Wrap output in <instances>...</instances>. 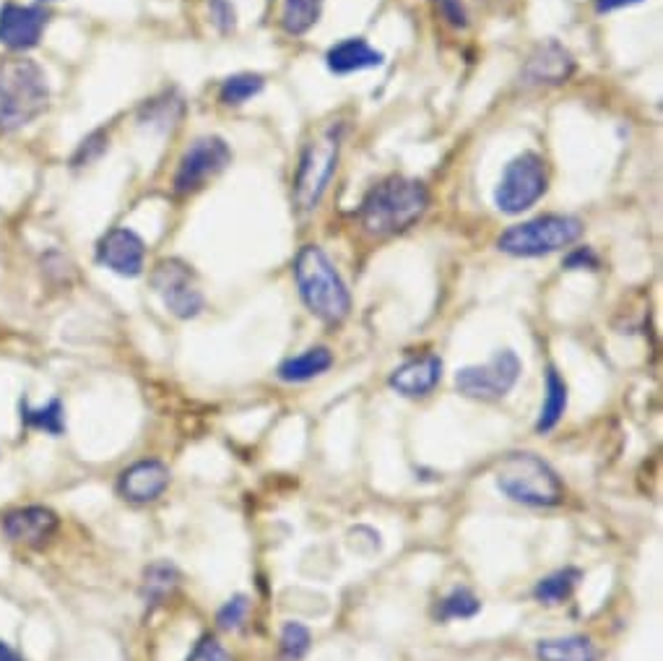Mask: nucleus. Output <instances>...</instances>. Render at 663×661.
Returning a JSON list of instances; mask_svg holds the SVG:
<instances>
[{
  "label": "nucleus",
  "instance_id": "nucleus-1",
  "mask_svg": "<svg viewBox=\"0 0 663 661\" xmlns=\"http://www.w3.org/2000/svg\"><path fill=\"white\" fill-rule=\"evenodd\" d=\"M429 209V191L421 180L393 175L364 195L362 227L375 237H391L414 227Z\"/></svg>",
  "mask_w": 663,
  "mask_h": 661
},
{
  "label": "nucleus",
  "instance_id": "nucleus-2",
  "mask_svg": "<svg viewBox=\"0 0 663 661\" xmlns=\"http://www.w3.org/2000/svg\"><path fill=\"white\" fill-rule=\"evenodd\" d=\"M50 84L45 71L29 57L0 61V134L29 126L47 110Z\"/></svg>",
  "mask_w": 663,
  "mask_h": 661
},
{
  "label": "nucleus",
  "instance_id": "nucleus-3",
  "mask_svg": "<svg viewBox=\"0 0 663 661\" xmlns=\"http://www.w3.org/2000/svg\"><path fill=\"white\" fill-rule=\"evenodd\" d=\"M295 279L300 287V295L310 312L328 326H339L346 321L349 310H352V297L349 289L325 256L323 248L318 245H304L295 258Z\"/></svg>",
  "mask_w": 663,
  "mask_h": 661
},
{
  "label": "nucleus",
  "instance_id": "nucleus-4",
  "mask_svg": "<svg viewBox=\"0 0 663 661\" xmlns=\"http://www.w3.org/2000/svg\"><path fill=\"white\" fill-rule=\"evenodd\" d=\"M498 487L510 500L531 508H555L565 500L557 471L534 454H507L498 463Z\"/></svg>",
  "mask_w": 663,
  "mask_h": 661
},
{
  "label": "nucleus",
  "instance_id": "nucleus-5",
  "mask_svg": "<svg viewBox=\"0 0 663 661\" xmlns=\"http://www.w3.org/2000/svg\"><path fill=\"white\" fill-rule=\"evenodd\" d=\"M344 134L346 128L341 122H333L304 147L295 175V203L302 214L316 212L333 175H336Z\"/></svg>",
  "mask_w": 663,
  "mask_h": 661
},
{
  "label": "nucleus",
  "instance_id": "nucleus-6",
  "mask_svg": "<svg viewBox=\"0 0 663 661\" xmlns=\"http://www.w3.org/2000/svg\"><path fill=\"white\" fill-rule=\"evenodd\" d=\"M582 235V222L567 214H544L513 224L498 237V248L515 258H538L570 248Z\"/></svg>",
  "mask_w": 663,
  "mask_h": 661
},
{
  "label": "nucleus",
  "instance_id": "nucleus-7",
  "mask_svg": "<svg viewBox=\"0 0 663 661\" xmlns=\"http://www.w3.org/2000/svg\"><path fill=\"white\" fill-rule=\"evenodd\" d=\"M546 188H549L546 162L536 151H523L502 172L498 191H494V203L505 214H523L538 203Z\"/></svg>",
  "mask_w": 663,
  "mask_h": 661
},
{
  "label": "nucleus",
  "instance_id": "nucleus-8",
  "mask_svg": "<svg viewBox=\"0 0 663 661\" xmlns=\"http://www.w3.org/2000/svg\"><path fill=\"white\" fill-rule=\"evenodd\" d=\"M232 162V149L224 138L201 136L182 154L178 172H174L172 188L178 195H193L206 188L208 180L222 175Z\"/></svg>",
  "mask_w": 663,
  "mask_h": 661
},
{
  "label": "nucleus",
  "instance_id": "nucleus-9",
  "mask_svg": "<svg viewBox=\"0 0 663 661\" xmlns=\"http://www.w3.org/2000/svg\"><path fill=\"white\" fill-rule=\"evenodd\" d=\"M151 287L162 297L164 308L174 318H182V321L199 316L203 305H206V297H203L201 281L195 276L193 266H188L180 258L159 260L154 274H151Z\"/></svg>",
  "mask_w": 663,
  "mask_h": 661
},
{
  "label": "nucleus",
  "instance_id": "nucleus-10",
  "mask_svg": "<svg viewBox=\"0 0 663 661\" xmlns=\"http://www.w3.org/2000/svg\"><path fill=\"white\" fill-rule=\"evenodd\" d=\"M521 360L515 352H498L484 365H469L456 373V388L477 402H498L518 383Z\"/></svg>",
  "mask_w": 663,
  "mask_h": 661
},
{
  "label": "nucleus",
  "instance_id": "nucleus-11",
  "mask_svg": "<svg viewBox=\"0 0 663 661\" xmlns=\"http://www.w3.org/2000/svg\"><path fill=\"white\" fill-rule=\"evenodd\" d=\"M0 529H3L6 540L13 544L42 550L55 540L61 519L45 505H26L6 513L3 521H0Z\"/></svg>",
  "mask_w": 663,
  "mask_h": 661
},
{
  "label": "nucleus",
  "instance_id": "nucleus-12",
  "mask_svg": "<svg viewBox=\"0 0 663 661\" xmlns=\"http://www.w3.org/2000/svg\"><path fill=\"white\" fill-rule=\"evenodd\" d=\"M47 19L50 13L40 6L6 3L0 9V45L13 50V53L36 47L42 34H45Z\"/></svg>",
  "mask_w": 663,
  "mask_h": 661
},
{
  "label": "nucleus",
  "instance_id": "nucleus-13",
  "mask_svg": "<svg viewBox=\"0 0 663 661\" xmlns=\"http://www.w3.org/2000/svg\"><path fill=\"white\" fill-rule=\"evenodd\" d=\"M97 260L113 274L136 279V276L143 274L146 243L133 230L115 227L99 237Z\"/></svg>",
  "mask_w": 663,
  "mask_h": 661
},
{
  "label": "nucleus",
  "instance_id": "nucleus-14",
  "mask_svg": "<svg viewBox=\"0 0 663 661\" xmlns=\"http://www.w3.org/2000/svg\"><path fill=\"white\" fill-rule=\"evenodd\" d=\"M170 469L162 461H136L120 471L118 495L133 505H149L164 495L167 487H170Z\"/></svg>",
  "mask_w": 663,
  "mask_h": 661
},
{
  "label": "nucleus",
  "instance_id": "nucleus-15",
  "mask_svg": "<svg viewBox=\"0 0 663 661\" xmlns=\"http://www.w3.org/2000/svg\"><path fill=\"white\" fill-rule=\"evenodd\" d=\"M575 74V61L559 42H542L521 71L523 86H559Z\"/></svg>",
  "mask_w": 663,
  "mask_h": 661
},
{
  "label": "nucleus",
  "instance_id": "nucleus-16",
  "mask_svg": "<svg viewBox=\"0 0 663 661\" xmlns=\"http://www.w3.org/2000/svg\"><path fill=\"white\" fill-rule=\"evenodd\" d=\"M442 377V360L435 358V354H427V358L411 360L406 365H400L396 373L391 375V388L398 391L400 396L409 398H419L427 396L429 391H435L437 383Z\"/></svg>",
  "mask_w": 663,
  "mask_h": 661
},
{
  "label": "nucleus",
  "instance_id": "nucleus-17",
  "mask_svg": "<svg viewBox=\"0 0 663 661\" xmlns=\"http://www.w3.org/2000/svg\"><path fill=\"white\" fill-rule=\"evenodd\" d=\"M383 61H385L383 53H377V50L362 38L341 40L339 45H333L325 55L328 68L339 76L354 74V71L377 68V65H383Z\"/></svg>",
  "mask_w": 663,
  "mask_h": 661
},
{
  "label": "nucleus",
  "instance_id": "nucleus-18",
  "mask_svg": "<svg viewBox=\"0 0 663 661\" xmlns=\"http://www.w3.org/2000/svg\"><path fill=\"white\" fill-rule=\"evenodd\" d=\"M331 365H333L331 350H328V347H312V350L281 362L279 373L276 375H279L284 383H304V381H312V377L323 375L325 370H331Z\"/></svg>",
  "mask_w": 663,
  "mask_h": 661
},
{
  "label": "nucleus",
  "instance_id": "nucleus-19",
  "mask_svg": "<svg viewBox=\"0 0 663 661\" xmlns=\"http://www.w3.org/2000/svg\"><path fill=\"white\" fill-rule=\"evenodd\" d=\"M538 661H596V649L586 636L546 638L536 643Z\"/></svg>",
  "mask_w": 663,
  "mask_h": 661
},
{
  "label": "nucleus",
  "instance_id": "nucleus-20",
  "mask_svg": "<svg viewBox=\"0 0 663 661\" xmlns=\"http://www.w3.org/2000/svg\"><path fill=\"white\" fill-rule=\"evenodd\" d=\"M565 409H567V386H565L563 377H559L557 370L549 367L546 370V396H544L542 414H538L536 433L555 430L559 419H563Z\"/></svg>",
  "mask_w": 663,
  "mask_h": 661
},
{
  "label": "nucleus",
  "instance_id": "nucleus-21",
  "mask_svg": "<svg viewBox=\"0 0 663 661\" xmlns=\"http://www.w3.org/2000/svg\"><path fill=\"white\" fill-rule=\"evenodd\" d=\"M320 13H323V0H284L281 24L289 34L300 38L318 24Z\"/></svg>",
  "mask_w": 663,
  "mask_h": 661
},
{
  "label": "nucleus",
  "instance_id": "nucleus-22",
  "mask_svg": "<svg viewBox=\"0 0 663 661\" xmlns=\"http://www.w3.org/2000/svg\"><path fill=\"white\" fill-rule=\"evenodd\" d=\"M178 578H180L178 568H174L172 563L159 561L154 565H149V568L143 571V586H141L146 605H157V601L170 597L174 586H178Z\"/></svg>",
  "mask_w": 663,
  "mask_h": 661
},
{
  "label": "nucleus",
  "instance_id": "nucleus-23",
  "mask_svg": "<svg viewBox=\"0 0 663 661\" xmlns=\"http://www.w3.org/2000/svg\"><path fill=\"white\" fill-rule=\"evenodd\" d=\"M21 423L32 430L47 433V435H61L65 430V409L63 404L53 398V402L45 406H29L26 402H21Z\"/></svg>",
  "mask_w": 663,
  "mask_h": 661
},
{
  "label": "nucleus",
  "instance_id": "nucleus-24",
  "mask_svg": "<svg viewBox=\"0 0 663 661\" xmlns=\"http://www.w3.org/2000/svg\"><path fill=\"white\" fill-rule=\"evenodd\" d=\"M578 580H580V571L575 568L557 571L552 573V576L538 580L534 588V597L536 601H542V605H549V607L563 605V601L573 594V588L578 586Z\"/></svg>",
  "mask_w": 663,
  "mask_h": 661
},
{
  "label": "nucleus",
  "instance_id": "nucleus-25",
  "mask_svg": "<svg viewBox=\"0 0 663 661\" xmlns=\"http://www.w3.org/2000/svg\"><path fill=\"white\" fill-rule=\"evenodd\" d=\"M264 86H266L264 76L235 74L222 84V89H218V99H222L224 105H229V107H239V105H245L247 99H253L255 94L264 92Z\"/></svg>",
  "mask_w": 663,
  "mask_h": 661
},
{
  "label": "nucleus",
  "instance_id": "nucleus-26",
  "mask_svg": "<svg viewBox=\"0 0 663 661\" xmlns=\"http://www.w3.org/2000/svg\"><path fill=\"white\" fill-rule=\"evenodd\" d=\"M479 609H482V601L473 597L469 588H456L437 605V620H463V617L477 615Z\"/></svg>",
  "mask_w": 663,
  "mask_h": 661
},
{
  "label": "nucleus",
  "instance_id": "nucleus-27",
  "mask_svg": "<svg viewBox=\"0 0 663 661\" xmlns=\"http://www.w3.org/2000/svg\"><path fill=\"white\" fill-rule=\"evenodd\" d=\"M310 649V630L300 622H287L281 630V661H300Z\"/></svg>",
  "mask_w": 663,
  "mask_h": 661
},
{
  "label": "nucleus",
  "instance_id": "nucleus-28",
  "mask_svg": "<svg viewBox=\"0 0 663 661\" xmlns=\"http://www.w3.org/2000/svg\"><path fill=\"white\" fill-rule=\"evenodd\" d=\"M247 612H250V599L245 597V594H237V597H232L227 605L218 609V628L224 630H237L243 628V622L247 620Z\"/></svg>",
  "mask_w": 663,
  "mask_h": 661
},
{
  "label": "nucleus",
  "instance_id": "nucleus-29",
  "mask_svg": "<svg viewBox=\"0 0 663 661\" xmlns=\"http://www.w3.org/2000/svg\"><path fill=\"white\" fill-rule=\"evenodd\" d=\"M107 134L105 130H94V134L89 138H84L82 147H78L76 154H73V164L76 167H84V164H92L94 159H99L101 154L107 151Z\"/></svg>",
  "mask_w": 663,
  "mask_h": 661
},
{
  "label": "nucleus",
  "instance_id": "nucleus-30",
  "mask_svg": "<svg viewBox=\"0 0 663 661\" xmlns=\"http://www.w3.org/2000/svg\"><path fill=\"white\" fill-rule=\"evenodd\" d=\"M188 661H232L229 653L224 651V646L216 641L214 636H203Z\"/></svg>",
  "mask_w": 663,
  "mask_h": 661
},
{
  "label": "nucleus",
  "instance_id": "nucleus-31",
  "mask_svg": "<svg viewBox=\"0 0 663 661\" xmlns=\"http://www.w3.org/2000/svg\"><path fill=\"white\" fill-rule=\"evenodd\" d=\"M208 9H211V19H214V24L222 29V32H232V29H235L237 13L229 0H211Z\"/></svg>",
  "mask_w": 663,
  "mask_h": 661
},
{
  "label": "nucleus",
  "instance_id": "nucleus-32",
  "mask_svg": "<svg viewBox=\"0 0 663 661\" xmlns=\"http://www.w3.org/2000/svg\"><path fill=\"white\" fill-rule=\"evenodd\" d=\"M440 9L453 26H466V11L461 0H440Z\"/></svg>",
  "mask_w": 663,
  "mask_h": 661
},
{
  "label": "nucleus",
  "instance_id": "nucleus-33",
  "mask_svg": "<svg viewBox=\"0 0 663 661\" xmlns=\"http://www.w3.org/2000/svg\"><path fill=\"white\" fill-rule=\"evenodd\" d=\"M586 266L596 268V266H599V258H596L588 248H580V250L570 253V258H567V268H586Z\"/></svg>",
  "mask_w": 663,
  "mask_h": 661
},
{
  "label": "nucleus",
  "instance_id": "nucleus-34",
  "mask_svg": "<svg viewBox=\"0 0 663 661\" xmlns=\"http://www.w3.org/2000/svg\"><path fill=\"white\" fill-rule=\"evenodd\" d=\"M638 3H643V0H596V11L609 13V11L628 9V6H638Z\"/></svg>",
  "mask_w": 663,
  "mask_h": 661
},
{
  "label": "nucleus",
  "instance_id": "nucleus-35",
  "mask_svg": "<svg viewBox=\"0 0 663 661\" xmlns=\"http://www.w3.org/2000/svg\"><path fill=\"white\" fill-rule=\"evenodd\" d=\"M0 661H24V659H21V653L13 649V646L0 641Z\"/></svg>",
  "mask_w": 663,
  "mask_h": 661
}]
</instances>
